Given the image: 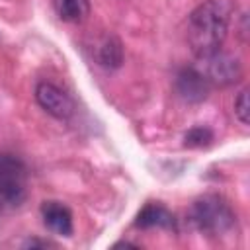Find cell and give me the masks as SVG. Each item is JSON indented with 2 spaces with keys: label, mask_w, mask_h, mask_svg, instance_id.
<instances>
[{
  "label": "cell",
  "mask_w": 250,
  "mask_h": 250,
  "mask_svg": "<svg viewBox=\"0 0 250 250\" xmlns=\"http://www.w3.org/2000/svg\"><path fill=\"white\" fill-rule=\"evenodd\" d=\"M100 64L107 66V68H117L123 61V51H121V45L115 37H107L104 41V45L100 47Z\"/></svg>",
  "instance_id": "30bf717a"
},
{
  "label": "cell",
  "mask_w": 250,
  "mask_h": 250,
  "mask_svg": "<svg viewBox=\"0 0 250 250\" xmlns=\"http://www.w3.org/2000/svg\"><path fill=\"white\" fill-rule=\"evenodd\" d=\"M211 141H213V133L207 127H193L184 137L186 146H207Z\"/></svg>",
  "instance_id": "8fae6325"
},
{
  "label": "cell",
  "mask_w": 250,
  "mask_h": 250,
  "mask_svg": "<svg viewBox=\"0 0 250 250\" xmlns=\"http://www.w3.org/2000/svg\"><path fill=\"white\" fill-rule=\"evenodd\" d=\"M137 227L141 229H174L176 227V219L174 215L160 203H146L141 213L137 215V221H135Z\"/></svg>",
  "instance_id": "ba28073f"
},
{
  "label": "cell",
  "mask_w": 250,
  "mask_h": 250,
  "mask_svg": "<svg viewBox=\"0 0 250 250\" xmlns=\"http://www.w3.org/2000/svg\"><path fill=\"white\" fill-rule=\"evenodd\" d=\"M55 12L62 21L82 23L90 14L88 0H55Z\"/></svg>",
  "instance_id": "9c48e42d"
},
{
  "label": "cell",
  "mask_w": 250,
  "mask_h": 250,
  "mask_svg": "<svg viewBox=\"0 0 250 250\" xmlns=\"http://www.w3.org/2000/svg\"><path fill=\"white\" fill-rule=\"evenodd\" d=\"M41 219L43 225L57 236H72V213L61 201H45L41 205Z\"/></svg>",
  "instance_id": "52a82bcc"
},
{
  "label": "cell",
  "mask_w": 250,
  "mask_h": 250,
  "mask_svg": "<svg viewBox=\"0 0 250 250\" xmlns=\"http://www.w3.org/2000/svg\"><path fill=\"white\" fill-rule=\"evenodd\" d=\"M189 219L201 232L209 236L227 234L236 223V217L230 205L221 195H213V193L199 197L191 205Z\"/></svg>",
  "instance_id": "7a4b0ae2"
},
{
  "label": "cell",
  "mask_w": 250,
  "mask_h": 250,
  "mask_svg": "<svg viewBox=\"0 0 250 250\" xmlns=\"http://www.w3.org/2000/svg\"><path fill=\"white\" fill-rule=\"evenodd\" d=\"M37 246L39 248H45V246H51V242H47V240H35V238L23 242V248H37Z\"/></svg>",
  "instance_id": "4fadbf2b"
},
{
  "label": "cell",
  "mask_w": 250,
  "mask_h": 250,
  "mask_svg": "<svg viewBox=\"0 0 250 250\" xmlns=\"http://www.w3.org/2000/svg\"><path fill=\"white\" fill-rule=\"evenodd\" d=\"M37 104L57 119H68L74 113L72 98L53 82H39L35 88Z\"/></svg>",
  "instance_id": "5b68a950"
},
{
  "label": "cell",
  "mask_w": 250,
  "mask_h": 250,
  "mask_svg": "<svg viewBox=\"0 0 250 250\" xmlns=\"http://www.w3.org/2000/svg\"><path fill=\"white\" fill-rule=\"evenodd\" d=\"M201 62H205L203 74L207 76L209 84L229 86V84H234L242 78V64L232 55L217 51L215 55H211L207 59H201Z\"/></svg>",
  "instance_id": "277c9868"
},
{
  "label": "cell",
  "mask_w": 250,
  "mask_h": 250,
  "mask_svg": "<svg viewBox=\"0 0 250 250\" xmlns=\"http://www.w3.org/2000/svg\"><path fill=\"white\" fill-rule=\"evenodd\" d=\"M230 14L232 6L227 0H205L189 14L186 37L199 61L221 51L229 33Z\"/></svg>",
  "instance_id": "6da1fadb"
},
{
  "label": "cell",
  "mask_w": 250,
  "mask_h": 250,
  "mask_svg": "<svg viewBox=\"0 0 250 250\" xmlns=\"http://www.w3.org/2000/svg\"><path fill=\"white\" fill-rule=\"evenodd\" d=\"M176 90H178V94L186 102L197 104V102H203L209 96L211 84H209L207 76L201 70H197L193 66H188V68H182L178 72V76H176Z\"/></svg>",
  "instance_id": "8992f818"
},
{
  "label": "cell",
  "mask_w": 250,
  "mask_h": 250,
  "mask_svg": "<svg viewBox=\"0 0 250 250\" xmlns=\"http://www.w3.org/2000/svg\"><path fill=\"white\" fill-rule=\"evenodd\" d=\"M234 113L242 125H248V90H240L234 100Z\"/></svg>",
  "instance_id": "7c38bea8"
},
{
  "label": "cell",
  "mask_w": 250,
  "mask_h": 250,
  "mask_svg": "<svg viewBox=\"0 0 250 250\" xmlns=\"http://www.w3.org/2000/svg\"><path fill=\"white\" fill-rule=\"evenodd\" d=\"M27 193V174L20 158L0 154V201L20 205Z\"/></svg>",
  "instance_id": "3957f363"
}]
</instances>
